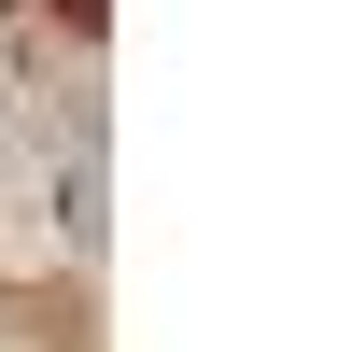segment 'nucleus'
<instances>
[{
    "instance_id": "obj_1",
    "label": "nucleus",
    "mask_w": 352,
    "mask_h": 352,
    "mask_svg": "<svg viewBox=\"0 0 352 352\" xmlns=\"http://www.w3.org/2000/svg\"><path fill=\"white\" fill-rule=\"evenodd\" d=\"M56 14H71V28H99V14H113V0H56Z\"/></svg>"
}]
</instances>
